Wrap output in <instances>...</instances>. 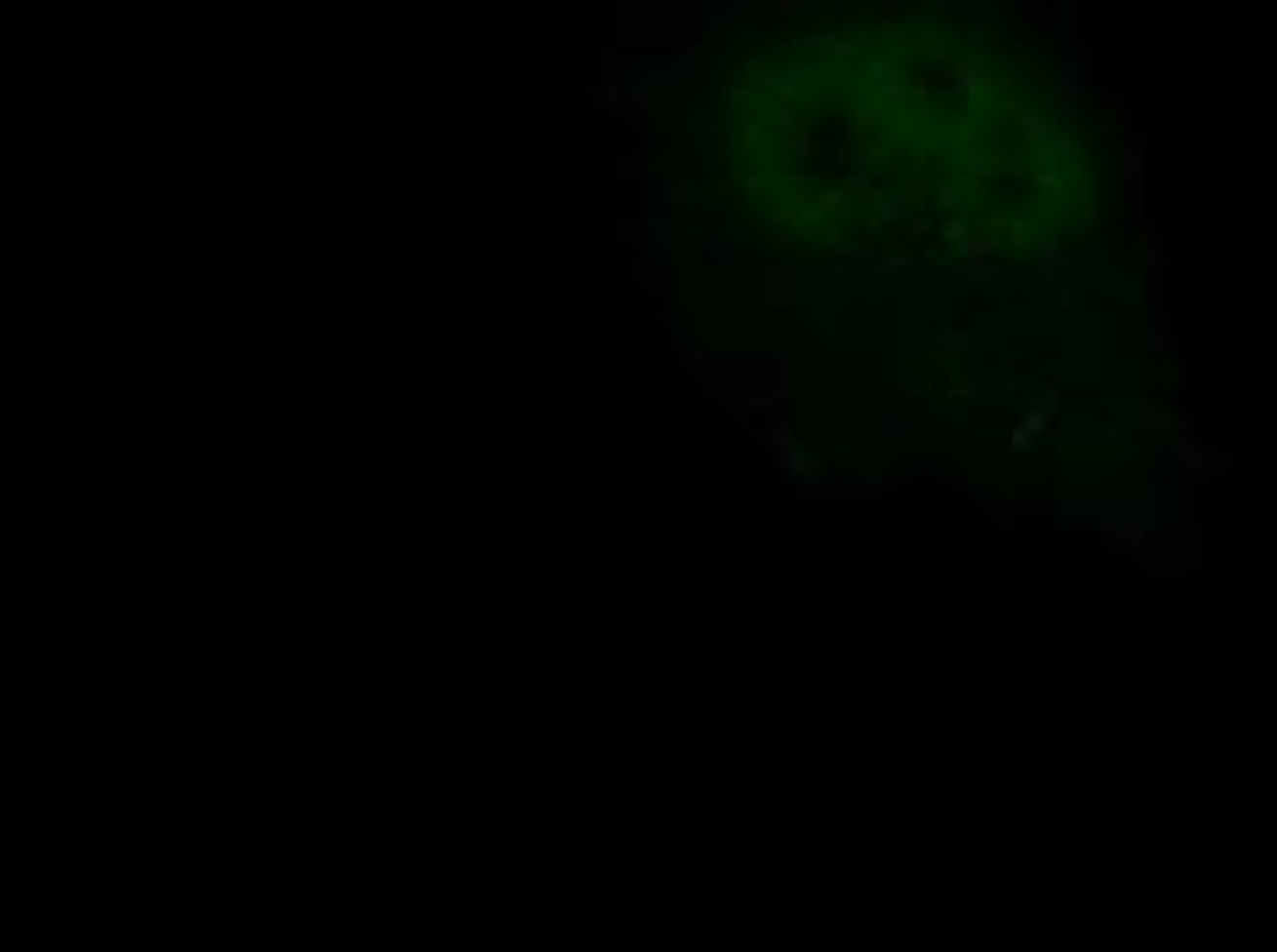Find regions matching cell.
<instances>
[{"label":"cell","mask_w":1277,"mask_h":952,"mask_svg":"<svg viewBox=\"0 0 1277 952\" xmlns=\"http://www.w3.org/2000/svg\"><path fill=\"white\" fill-rule=\"evenodd\" d=\"M1052 414H1058V397H1052V391H1030V397H1024V424H1018V430H1030L1035 441H1041L1047 424H1052Z\"/></svg>","instance_id":"obj_8"},{"label":"cell","mask_w":1277,"mask_h":952,"mask_svg":"<svg viewBox=\"0 0 1277 952\" xmlns=\"http://www.w3.org/2000/svg\"><path fill=\"white\" fill-rule=\"evenodd\" d=\"M1256 568H1261V535H1228V573H1233V606L1239 612H1250L1256 600H1250V578H1256Z\"/></svg>","instance_id":"obj_3"},{"label":"cell","mask_w":1277,"mask_h":952,"mask_svg":"<svg viewBox=\"0 0 1277 952\" xmlns=\"http://www.w3.org/2000/svg\"><path fill=\"white\" fill-rule=\"evenodd\" d=\"M1145 347H1151V353H1168V347H1173V331H1168L1162 320H1156V325H1151V337H1145Z\"/></svg>","instance_id":"obj_17"},{"label":"cell","mask_w":1277,"mask_h":952,"mask_svg":"<svg viewBox=\"0 0 1277 952\" xmlns=\"http://www.w3.org/2000/svg\"><path fill=\"white\" fill-rule=\"evenodd\" d=\"M1145 424H1151L1156 435H1178V430H1184V418H1173L1168 408H1145Z\"/></svg>","instance_id":"obj_14"},{"label":"cell","mask_w":1277,"mask_h":952,"mask_svg":"<svg viewBox=\"0 0 1277 952\" xmlns=\"http://www.w3.org/2000/svg\"><path fill=\"white\" fill-rule=\"evenodd\" d=\"M661 204H666V210H694V204H699V187L683 182V177H672V182H661Z\"/></svg>","instance_id":"obj_10"},{"label":"cell","mask_w":1277,"mask_h":952,"mask_svg":"<svg viewBox=\"0 0 1277 952\" xmlns=\"http://www.w3.org/2000/svg\"><path fill=\"white\" fill-rule=\"evenodd\" d=\"M1206 347H1233V270H1206Z\"/></svg>","instance_id":"obj_2"},{"label":"cell","mask_w":1277,"mask_h":952,"mask_svg":"<svg viewBox=\"0 0 1277 952\" xmlns=\"http://www.w3.org/2000/svg\"><path fill=\"white\" fill-rule=\"evenodd\" d=\"M870 358H843V391H864L870 385Z\"/></svg>","instance_id":"obj_12"},{"label":"cell","mask_w":1277,"mask_h":952,"mask_svg":"<svg viewBox=\"0 0 1277 952\" xmlns=\"http://www.w3.org/2000/svg\"><path fill=\"white\" fill-rule=\"evenodd\" d=\"M738 259V231H710V264Z\"/></svg>","instance_id":"obj_13"},{"label":"cell","mask_w":1277,"mask_h":952,"mask_svg":"<svg viewBox=\"0 0 1277 952\" xmlns=\"http://www.w3.org/2000/svg\"><path fill=\"white\" fill-rule=\"evenodd\" d=\"M710 358L705 353H677V375H689V380H705Z\"/></svg>","instance_id":"obj_15"},{"label":"cell","mask_w":1277,"mask_h":952,"mask_svg":"<svg viewBox=\"0 0 1277 952\" xmlns=\"http://www.w3.org/2000/svg\"><path fill=\"white\" fill-rule=\"evenodd\" d=\"M1118 171H1124V182H1129V210L1145 220V139H1139V133H1129V139H1124Z\"/></svg>","instance_id":"obj_5"},{"label":"cell","mask_w":1277,"mask_h":952,"mask_svg":"<svg viewBox=\"0 0 1277 952\" xmlns=\"http://www.w3.org/2000/svg\"><path fill=\"white\" fill-rule=\"evenodd\" d=\"M799 281H804V270H787V264H777V270H754V293H749V303H760V308H787L793 298H799Z\"/></svg>","instance_id":"obj_4"},{"label":"cell","mask_w":1277,"mask_h":952,"mask_svg":"<svg viewBox=\"0 0 1277 952\" xmlns=\"http://www.w3.org/2000/svg\"><path fill=\"white\" fill-rule=\"evenodd\" d=\"M787 402H793V358L787 353H771L766 358V408L782 414Z\"/></svg>","instance_id":"obj_6"},{"label":"cell","mask_w":1277,"mask_h":952,"mask_svg":"<svg viewBox=\"0 0 1277 952\" xmlns=\"http://www.w3.org/2000/svg\"><path fill=\"white\" fill-rule=\"evenodd\" d=\"M1008 441H1014V452H1030V446H1035V435H1030V430H1014Z\"/></svg>","instance_id":"obj_21"},{"label":"cell","mask_w":1277,"mask_h":952,"mask_svg":"<svg viewBox=\"0 0 1277 952\" xmlns=\"http://www.w3.org/2000/svg\"><path fill=\"white\" fill-rule=\"evenodd\" d=\"M1139 254H1145V264H1151V270H1162V264H1168V248H1162V226H1156L1151 216L1139 220Z\"/></svg>","instance_id":"obj_9"},{"label":"cell","mask_w":1277,"mask_h":952,"mask_svg":"<svg viewBox=\"0 0 1277 952\" xmlns=\"http://www.w3.org/2000/svg\"><path fill=\"white\" fill-rule=\"evenodd\" d=\"M898 435H908V418H903V414H887V441H898Z\"/></svg>","instance_id":"obj_20"},{"label":"cell","mask_w":1277,"mask_h":952,"mask_svg":"<svg viewBox=\"0 0 1277 952\" xmlns=\"http://www.w3.org/2000/svg\"><path fill=\"white\" fill-rule=\"evenodd\" d=\"M937 347H947V353H958V347H970V337H964V331H941V337H937Z\"/></svg>","instance_id":"obj_18"},{"label":"cell","mask_w":1277,"mask_h":952,"mask_svg":"<svg viewBox=\"0 0 1277 952\" xmlns=\"http://www.w3.org/2000/svg\"><path fill=\"white\" fill-rule=\"evenodd\" d=\"M612 61H617V50H612V45L595 50V83H612V77H617V66H612Z\"/></svg>","instance_id":"obj_16"},{"label":"cell","mask_w":1277,"mask_h":952,"mask_svg":"<svg viewBox=\"0 0 1277 952\" xmlns=\"http://www.w3.org/2000/svg\"><path fill=\"white\" fill-rule=\"evenodd\" d=\"M589 105H595V116H617V105H622L617 83H589Z\"/></svg>","instance_id":"obj_11"},{"label":"cell","mask_w":1277,"mask_h":952,"mask_svg":"<svg viewBox=\"0 0 1277 952\" xmlns=\"http://www.w3.org/2000/svg\"><path fill=\"white\" fill-rule=\"evenodd\" d=\"M766 457H771V474L777 479H820L816 452H804L799 435L787 430V424H771L766 430Z\"/></svg>","instance_id":"obj_1"},{"label":"cell","mask_w":1277,"mask_h":952,"mask_svg":"<svg viewBox=\"0 0 1277 952\" xmlns=\"http://www.w3.org/2000/svg\"><path fill=\"white\" fill-rule=\"evenodd\" d=\"M628 105H633V116L645 122V116H650V89H633V94H628Z\"/></svg>","instance_id":"obj_19"},{"label":"cell","mask_w":1277,"mask_h":952,"mask_svg":"<svg viewBox=\"0 0 1277 952\" xmlns=\"http://www.w3.org/2000/svg\"><path fill=\"white\" fill-rule=\"evenodd\" d=\"M1079 83H1085V72H1079V61L1068 56V61L1058 66V116L1062 122H1079Z\"/></svg>","instance_id":"obj_7"}]
</instances>
